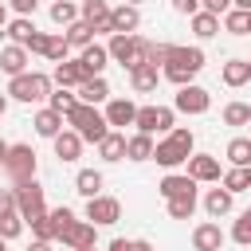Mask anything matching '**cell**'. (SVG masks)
Wrapping results in <instances>:
<instances>
[{"label": "cell", "mask_w": 251, "mask_h": 251, "mask_svg": "<svg viewBox=\"0 0 251 251\" xmlns=\"http://www.w3.org/2000/svg\"><path fill=\"white\" fill-rule=\"evenodd\" d=\"M204 71V51L200 47H169V59L161 63V78H169L173 86H184L192 82L196 75Z\"/></svg>", "instance_id": "6da1fadb"}, {"label": "cell", "mask_w": 251, "mask_h": 251, "mask_svg": "<svg viewBox=\"0 0 251 251\" xmlns=\"http://www.w3.org/2000/svg\"><path fill=\"white\" fill-rule=\"evenodd\" d=\"M192 145H196L192 129H184V126H173V129H169V137H161V141L153 145V157H149V161H157L161 169H180V165L188 161Z\"/></svg>", "instance_id": "7a4b0ae2"}, {"label": "cell", "mask_w": 251, "mask_h": 251, "mask_svg": "<svg viewBox=\"0 0 251 251\" xmlns=\"http://www.w3.org/2000/svg\"><path fill=\"white\" fill-rule=\"evenodd\" d=\"M67 126H71V129H75L82 141H94V145H98V141L110 133V126H106V114H102L98 106H86V102H78V106L67 114Z\"/></svg>", "instance_id": "3957f363"}, {"label": "cell", "mask_w": 251, "mask_h": 251, "mask_svg": "<svg viewBox=\"0 0 251 251\" xmlns=\"http://www.w3.org/2000/svg\"><path fill=\"white\" fill-rule=\"evenodd\" d=\"M4 94H8V98H16V102H43V98L51 94V75H43V71H24V75H12Z\"/></svg>", "instance_id": "277c9868"}, {"label": "cell", "mask_w": 251, "mask_h": 251, "mask_svg": "<svg viewBox=\"0 0 251 251\" xmlns=\"http://www.w3.org/2000/svg\"><path fill=\"white\" fill-rule=\"evenodd\" d=\"M12 192H16V212H20L24 224H35L39 216H47V188L35 176L31 180H20Z\"/></svg>", "instance_id": "5b68a950"}, {"label": "cell", "mask_w": 251, "mask_h": 251, "mask_svg": "<svg viewBox=\"0 0 251 251\" xmlns=\"http://www.w3.org/2000/svg\"><path fill=\"white\" fill-rule=\"evenodd\" d=\"M8 176H12V184H20V180H31L35 176V169H39V161H35V149L27 145V141H16V145H8V157H4V165H0Z\"/></svg>", "instance_id": "8992f818"}, {"label": "cell", "mask_w": 251, "mask_h": 251, "mask_svg": "<svg viewBox=\"0 0 251 251\" xmlns=\"http://www.w3.org/2000/svg\"><path fill=\"white\" fill-rule=\"evenodd\" d=\"M137 133H169L176 126V110L173 106H137V118H133Z\"/></svg>", "instance_id": "52a82bcc"}, {"label": "cell", "mask_w": 251, "mask_h": 251, "mask_svg": "<svg viewBox=\"0 0 251 251\" xmlns=\"http://www.w3.org/2000/svg\"><path fill=\"white\" fill-rule=\"evenodd\" d=\"M141 39H145V35H137V31H133V35H118V31H114L110 43H106L110 63H118V67H126V71H129L133 63H141Z\"/></svg>", "instance_id": "ba28073f"}, {"label": "cell", "mask_w": 251, "mask_h": 251, "mask_svg": "<svg viewBox=\"0 0 251 251\" xmlns=\"http://www.w3.org/2000/svg\"><path fill=\"white\" fill-rule=\"evenodd\" d=\"M208 106H212V94L204 90V86H196V82H184V86H176V94H173V110L176 114H208Z\"/></svg>", "instance_id": "9c48e42d"}, {"label": "cell", "mask_w": 251, "mask_h": 251, "mask_svg": "<svg viewBox=\"0 0 251 251\" xmlns=\"http://www.w3.org/2000/svg\"><path fill=\"white\" fill-rule=\"evenodd\" d=\"M82 220H90L94 227H110V224H118V220H122V200H114V196L98 192V196H90V200H86V216H82Z\"/></svg>", "instance_id": "30bf717a"}, {"label": "cell", "mask_w": 251, "mask_h": 251, "mask_svg": "<svg viewBox=\"0 0 251 251\" xmlns=\"http://www.w3.org/2000/svg\"><path fill=\"white\" fill-rule=\"evenodd\" d=\"M188 176L196 180V184H220V157H212V153H188Z\"/></svg>", "instance_id": "8fae6325"}, {"label": "cell", "mask_w": 251, "mask_h": 251, "mask_svg": "<svg viewBox=\"0 0 251 251\" xmlns=\"http://www.w3.org/2000/svg\"><path fill=\"white\" fill-rule=\"evenodd\" d=\"M224 243H227V235L216 220H204V224L192 227V247L196 251H224Z\"/></svg>", "instance_id": "7c38bea8"}, {"label": "cell", "mask_w": 251, "mask_h": 251, "mask_svg": "<svg viewBox=\"0 0 251 251\" xmlns=\"http://www.w3.org/2000/svg\"><path fill=\"white\" fill-rule=\"evenodd\" d=\"M141 27V12H137V4H118V8H110V35L118 31V35H133Z\"/></svg>", "instance_id": "4fadbf2b"}, {"label": "cell", "mask_w": 251, "mask_h": 251, "mask_svg": "<svg viewBox=\"0 0 251 251\" xmlns=\"http://www.w3.org/2000/svg\"><path fill=\"white\" fill-rule=\"evenodd\" d=\"M157 82H161V67H153V63H145V59L129 67V86H133V94H153Z\"/></svg>", "instance_id": "5bb4252c"}, {"label": "cell", "mask_w": 251, "mask_h": 251, "mask_svg": "<svg viewBox=\"0 0 251 251\" xmlns=\"http://www.w3.org/2000/svg\"><path fill=\"white\" fill-rule=\"evenodd\" d=\"M106 126L110 129H126V126H133V118H137V106L129 102V98H106Z\"/></svg>", "instance_id": "9a60e30c"}, {"label": "cell", "mask_w": 251, "mask_h": 251, "mask_svg": "<svg viewBox=\"0 0 251 251\" xmlns=\"http://www.w3.org/2000/svg\"><path fill=\"white\" fill-rule=\"evenodd\" d=\"M94 235H98V227H94L90 220H78V216H75V220H71V224L63 227V235H59V243L75 251V247H86V243H94Z\"/></svg>", "instance_id": "2e32d148"}, {"label": "cell", "mask_w": 251, "mask_h": 251, "mask_svg": "<svg viewBox=\"0 0 251 251\" xmlns=\"http://www.w3.org/2000/svg\"><path fill=\"white\" fill-rule=\"evenodd\" d=\"M78 20H86L90 31L102 35V31H110V4L106 0H82L78 4Z\"/></svg>", "instance_id": "e0dca14e"}, {"label": "cell", "mask_w": 251, "mask_h": 251, "mask_svg": "<svg viewBox=\"0 0 251 251\" xmlns=\"http://www.w3.org/2000/svg\"><path fill=\"white\" fill-rule=\"evenodd\" d=\"M78 67H82L86 78H94V75H102V71L110 67V51H106L102 43H86V47L78 51Z\"/></svg>", "instance_id": "ac0fdd59"}, {"label": "cell", "mask_w": 251, "mask_h": 251, "mask_svg": "<svg viewBox=\"0 0 251 251\" xmlns=\"http://www.w3.org/2000/svg\"><path fill=\"white\" fill-rule=\"evenodd\" d=\"M51 145H55V157H59V161H78V157H82V145H86V141H82V137H78V133H75L71 126H63V129H59V133L51 137Z\"/></svg>", "instance_id": "d6986e66"}, {"label": "cell", "mask_w": 251, "mask_h": 251, "mask_svg": "<svg viewBox=\"0 0 251 251\" xmlns=\"http://www.w3.org/2000/svg\"><path fill=\"white\" fill-rule=\"evenodd\" d=\"M27 59H31V55H27L24 43H8V47L0 51V71H4L8 78H12V75H24V71H27Z\"/></svg>", "instance_id": "ffe728a7"}, {"label": "cell", "mask_w": 251, "mask_h": 251, "mask_svg": "<svg viewBox=\"0 0 251 251\" xmlns=\"http://www.w3.org/2000/svg\"><path fill=\"white\" fill-rule=\"evenodd\" d=\"M75 90H78V102H86V106H98V102H106V98H110V82H106L102 75L82 78Z\"/></svg>", "instance_id": "44dd1931"}, {"label": "cell", "mask_w": 251, "mask_h": 251, "mask_svg": "<svg viewBox=\"0 0 251 251\" xmlns=\"http://www.w3.org/2000/svg\"><path fill=\"white\" fill-rule=\"evenodd\" d=\"M220 78H224V86H231V90H239V86H247V82H251V71H247V59H227V63L220 67Z\"/></svg>", "instance_id": "7402d4cb"}, {"label": "cell", "mask_w": 251, "mask_h": 251, "mask_svg": "<svg viewBox=\"0 0 251 251\" xmlns=\"http://www.w3.org/2000/svg\"><path fill=\"white\" fill-rule=\"evenodd\" d=\"M31 126H35V133H39V137H55V133H59V129L67 126V118H63L59 110L43 106V110H39V114L31 118Z\"/></svg>", "instance_id": "603a6c76"}, {"label": "cell", "mask_w": 251, "mask_h": 251, "mask_svg": "<svg viewBox=\"0 0 251 251\" xmlns=\"http://www.w3.org/2000/svg\"><path fill=\"white\" fill-rule=\"evenodd\" d=\"M192 188H196V180H192L188 173H169V176H161V184H157L161 200H173V196H180V192H192Z\"/></svg>", "instance_id": "cb8c5ba5"}, {"label": "cell", "mask_w": 251, "mask_h": 251, "mask_svg": "<svg viewBox=\"0 0 251 251\" xmlns=\"http://www.w3.org/2000/svg\"><path fill=\"white\" fill-rule=\"evenodd\" d=\"M231 200H235V196H231L224 184H220V188H208V192H204V212H208L212 220H220V216L231 212Z\"/></svg>", "instance_id": "d4e9b609"}, {"label": "cell", "mask_w": 251, "mask_h": 251, "mask_svg": "<svg viewBox=\"0 0 251 251\" xmlns=\"http://www.w3.org/2000/svg\"><path fill=\"white\" fill-rule=\"evenodd\" d=\"M102 184H106V176H102L98 169H78V173H75V192H78V196H86V200H90V196H98V192H102Z\"/></svg>", "instance_id": "484cf974"}, {"label": "cell", "mask_w": 251, "mask_h": 251, "mask_svg": "<svg viewBox=\"0 0 251 251\" xmlns=\"http://www.w3.org/2000/svg\"><path fill=\"white\" fill-rule=\"evenodd\" d=\"M86 75H82V67H78V59H63V63H55V75H51V82H59V86H78Z\"/></svg>", "instance_id": "4316f807"}, {"label": "cell", "mask_w": 251, "mask_h": 251, "mask_svg": "<svg viewBox=\"0 0 251 251\" xmlns=\"http://www.w3.org/2000/svg\"><path fill=\"white\" fill-rule=\"evenodd\" d=\"M98 157H102V161H126V133L110 129V133L98 141Z\"/></svg>", "instance_id": "83f0119b"}, {"label": "cell", "mask_w": 251, "mask_h": 251, "mask_svg": "<svg viewBox=\"0 0 251 251\" xmlns=\"http://www.w3.org/2000/svg\"><path fill=\"white\" fill-rule=\"evenodd\" d=\"M153 137L149 133H133V137H126V161H149L153 157Z\"/></svg>", "instance_id": "f1b7e54d"}, {"label": "cell", "mask_w": 251, "mask_h": 251, "mask_svg": "<svg viewBox=\"0 0 251 251\" xmlns=\"http://www.w3.org/2000/svg\"><path fill=\"white\" fill-rule=\"evenodd\" d=\"M165 208H169V220H192V212H196V188L165 200Z\"/></svg>", "instance_id": "f546056e"}, {"label": "cell", "mask_w": 251, "mask_h": 251, "mask_svg": "<svg viewBox=\"0 0 251 251\" xmlns=\"http://www.w3.org/2000/svg\"><path fill=\"white\" fill-rule=\"evenodd\" d=\"M192 20V31H196V39H212V35H220V16H212V12H196V16H188Z\"/></svg>", "instance_id": "4dcf8cb0"}, {"label": "cell", "mask_w": 251, "mask_h": 251, "mask_svg": "<svg viewBox=\"0 0 251 251\" xmlns=\"http://www.w3.org/2000/svg\"><path fill=\"white\" fill-rule=\"evenodd\" d=\"M63 39H67L71 47H78V51H82L86 43H94V31H90V24H86V20H75V24H67V27H63Z\"/></svg>", "instance_id": "1f68e13d"}, {"label": "cell", "mask_w": 251, "mask_h": 251, "mask_svg": "<svg viewBox=\"0 0 251 251\" xmlns=\"http://www.w3.org/2000/svg\"><path fill=\"white\" fill-rule=\"evenodd\" d=\"M224 157H227L231 165L247 169V165H251V137H231V141H227V149H224Z\"/></svg>", "instance_id": "d6a6232c"}, {"label": "cell", "mask_w": 251, "mask_h": 251, "mask_svg": "<svg viewBox=\"0 0 251 251\" xmlns=\"http://www.w3.org/2000/svg\"><path fill=\"white\" fill-rule=\"evenodd\" d=\"M224 31H231V35H247V24H251V12H239V8H227L224 16Z\"/></svg>", "instance_id": "836d02e7"}, {"label": "cell", "mask_w": 251, "mask_h": 251, "mask_svg": "<svg viewBox=\"0 0 251 251\" xmlns=\"http://www.w3.org/2000/svg\"><path fill=\"white\" fill-rule=\"evenodd\" d=\"M4 31H8V39H12V43H27V35L35 31V24H31V16H16V20H8V24H4Z\"/></svg>", "instance_id": "e575fe53"}, {"label": "cell", "mask_w": 251, "mask_h": 251, "mask_svg": "<svg viewBox=\"0 0 251 251\" xmlns=\"http://www.w3.org/2000/svg\"><path fill=\"white\" fill-rule=\"evenodd\" d=\"M67 51H71V43L63 39V31H47V47H43V59H51V63H63V59H67Z\"/></svg>", "instance_id": "d590c367"}, {"label": "cell", "mask_w": 251, "mask_h": 251, "mask_svg": "<svg viewBox=\"0 0 251 251\" xmlns=\"http://www.w3.org/2000/svg\"><path fill=\"white\" fill-rule=\"evenodd\" d=\"M47 106H51V110H59V114L67 118V114L78 106V94H71L67 86H59V90H51V94H47Z\"/></svg>", "instance_id": "8d00e7d4"}, {"label": "cell", "mask_w": 251, "mask_h": 251, "mask_svg": "<svg viewBox=\"0 0 251 251\" xmlns=\"http://www.w3.org/2000/svg\"><path fill=\"white\" fill-rule=\"evenodd\" d=\"M51 20H55L59 27L75 24V20H78V4H75V0H55V4H51Z\"/></svg>", "instance_id": "74e56055"}, {"label": "cell", "mask_w": 251, "mask_h": 251, "mask_svg": "<svg viewBox=\"0 0 251 251\" xmlns=\"http://www.w3.org/2000/svg\"><path fill=\"white\" fill-rule=\"evenodd\" d=\"M224 126H251V106L247 102H227L224 106Z\"/></svg>", "instance_id": "f35d334b"}, {"label": "cell", "mask_w": 251, "mask_h": 251, "mask_svg": "<svg viewBox=\"0 0 251 251\" xmlns=\"http://www.w3.org/2000/svg\"><path fill=\"white\" fill-rule=\"evenodd\" d=\"M220 184H224V188H227L231 196H235V192H243V188H247V169L231 165L227 173H220Z\"/></svg>", "instance_id": "ab89813d"}, {"label": "cell", "mask_w": 251, "mask_h": 251, "mask_svg": "<svg viewBox=\"0 0 251 251\" xmlns=\"http://www.w3.org/2000/svg\"><path fill=\"white\" fill-rule=\"evenodd\" d=\"M231 239H235L239 247H251V208H243L239 220L231 224Z\"/></svg>", "instance_id": "60d3db41"}, {"label": "cell", "mask_w": 251, "mask_h": 251, "mask_svg": "<svg viewBox=\"0 0 251 251\" xmlns=\"http://www.w3.org/2000/svg\"><path fill=\"white\" fill-rule=\"evenodd\" d=\"M31 235H35V239H47V243H55V239H59V227H55L51 212H47V216H39V220L31 224Z\"/></svg>", "instance_id": "b9f144b4"}, {"label": "cell", "mask_w": 251, "mask_h": 251, "mask_svg": "<svg viewBox=\"0 0 251 251\" xmlns=\"http://www.w3.org/2000/svg\"><path fill=\"white\" fill-rule=\"evenodd\" d=\"M20 231H24V220H20V212H4V216H0V235H4V239H16Z\"/></svg>", "instance_id": "7bdbcfd3"}, {"label": "cell", "mask_w": 251, "mask_h": 251, "mask_svg": "<svg viewBox=\"0 0 251 251\" xmlns=\"http://www.w3.org/2000/svg\"><path fill=\"white\" fill-rule=\"evenodd\" d=\"M51 220H55V227H59V235H63V227L75 220V212H71L67 204H63V208H51Z\"/></svg>", "instance_id": "ee69618b"}, {"label": "cell", "mask_w": 251, "mask_h": 251, "mask_svg": "<svg viewBox=\"0 0 251 251\" xmlns=\"http://www.w3.org/2000/svg\"><path fill=\"white\" fill-rule=\"evenodd\" d=\"M173 4V12H180V16H196L200 12V0H169Z\"/></svg>", "instance_id": "f6af8a7d"}, {"label": "cell", "mask_w": 251, "mask_h": 251, "mask_svg": "<svg viewBox=\"0 0 251 251\" xmlns=\"http://www.w3.org/2000/svg\"><path fill=\"white\" fill-rule=\"evenodd\" d=\"M200 8H204V12H212V16H224V12L231 8V0H200Z\"/></svg>", "instance_id": "bcb514c9"}, {"label": "cell", "mask_w": 251, "mask_h": 251, "mask_svg": "<svg viewBox=\"0 0 251 251\" xmlns=\"http://www.w3.org/2000/svg\"><path fill=\"white\" fill-rule=\"evenodd\" d=\"M12 8H16V16H35L39 0H12Z\"/></svg>", "instance_id": "7dc6e473"}, {"label": "cell", "mask_w": 251, "mask_h": 251, "mask_svg": "<svg viewBox=\"0 0 251 251\" xmlns=\"http://www.w3.org/2000/svg\"><path fill=\"white\" fill-rule=\"evenodd\" d=\"M4 212H16V192L12 188H0V216Z\"/></svg>", "instance_id": "c3c4849f"}, {"label": "cell", "mask_w": 251, "mask_h": 251, "mask_svg": "<svg viewBox=\"0 0 251 251\" xmlns=\"http://www.w3.org/2000/svg\"><path fill=\"white\" fill-rule=\"evenodd\" d=\"M129 251H153L149 239H129Z\"/></svg>", "instance_id": "681fc988"}, {"label": "cell", "mask_w": 251, "mask_h": 251, "mask_svg": "<svg viewBox=\"0 0 251 251\" xmlns=\"http://www.w3.org/2000/svg\"><path fill=\"white\" fill-rule=\"evenodd\" d=\"M110 251H129V239H110Z\"/></svg>", "instance_id": "f907efd6"}, {"label": "cell", "mask_w": 251, "mask_h": 251, "mask_svg": "<svg viewBox=\"0 0 251 251\" xmlns=\"http://www.w3.org/2000/svg\"><path fill=\"white\" fill-rule=\"evenodd\" d=\"M27 251H51V243H47V239H35V243H31Z\"/></svg>", "instance_id": "816d5d0a"}, {"label": "cell", "mask_w": 251, "mask_h": 251, "mask_svg": "<svg viewBox=\"0 0 251 251\" xmlns=\"http://www.w3.org/2000/svg\"><path fill=\"white\" fill-rule=\"evenodd\" d=\"M231 8H239V12H251V0H231Z\"/></svg>", "instance_id": "f5cc1de1"}, {"label": "cell", "mask_w": 251, "mask_h": 251, "mask_svg": "<svg viewBox=\"0 0 251 251\" xmlns=\"http://www.w3.org/2000/svg\"><path fill=\"white\" fill-rule=\"evenodd\" d=\"M8 24V8H4V0H0V27Z\"/></svg>", "instance_id": "db71d44e"}, {"label": "cell", "mask_w": 251, "mask_h": 251, "mask_svg": "<svg viewBox=\"0 0 251 251\" xmlns=\"http://www.w3.org/2000/svg\"><path fill=\"white\" fill-rule=\"evenodd\" d=\"M8 114V94H0V118Z\"/></svg>", "instance_id": "11a10c76"}, {"label": "cell", "mask_w": 251, "mask_h": 251, "mask_svg": "<svg viewBox=\"0 0 251 251\" xmlns=\"http://www.w3.org/2000/svg\"><path fill=\"white\" fill-rule=\"evenodd\" d=\"M4 157H8V141L0 137V165H4Z\"/></svg>", "instance_id": "9f6ffc18"}, {"label": "cell", "mask_w": 251, "mask_h": 251, "mask_svg": "<svg viewBox=\"0 0 251 251\" xmlns=\"http://www.w3.org/2000/svg\"><path fill=\"white\" fill-rule=\"evenodd\" d=\"M75 251H98V243H86V247H75Z\"/></svg>", "instance_id": "6f0895ef"}, {"label": "cell", "mask_w": 251, "mask_h": 251, "mask_svg": "<svg viewBox=\"0 0 251 251\" xmlns=\"http://www.w3.org/2000/svg\"><path fill=\"white\" fill-rule=\"evenodd\" d=\"M0 251H8V239H4V235H0Z\"/></svg>", "instance_id": "680465c9"}, {"label": "cell", "mask_w": 251, "mask_h": 251, "mask_svg": "<svg viewBox=\"0 0 251 251\" xmlns=\"http://www.w3.org/2000/svg\"><path fill=\"white\" fill-rule=\"evenodd\" d=\"M247 188H251V165H247Z\"/></svg>", "instance_id": "91938a15"}, {"label": "cell", "mask_w": 251, "mask_h": 251, "mask_svg": "<svg viewBox=\"0 0 251 251\" xmlns=\"http://www.w3.org/2000/svg\"><path fill=\"white\" fill-rule=\"evenodd\" d=\"M126 4H141V0H126Z\"/></svg>", "instance_id": "94428289"}, {"label": "cell", "mask_w": 251, "mask_h": 251, "mask_svg": "<svg viewBox=\"0 0 251 251\" xmlns=\"http://www.w3.org/2000/svg\"><path fill=\"white\" fill-rule=\"evenodd\" d=\"M247 35H251V24H247Z\"/></svg>", "instance_id": "6125c7cd"}, {"label": "cell", "mask_w": 251, "mask_h": 251, "mask_svg": "<svg viewBox=\"0 0 251 251\" xmlns=\"http://www.w3.org/2000/svg\"><path fill=\"white\" fill-rule=\"evenodd\" d=\"M247 71H251V59H247Z\"/></svg>", "instance_id": "be15d7a7"}]
</instances>
